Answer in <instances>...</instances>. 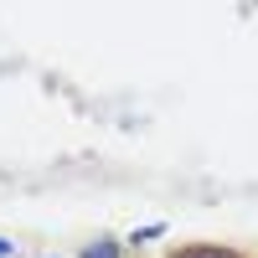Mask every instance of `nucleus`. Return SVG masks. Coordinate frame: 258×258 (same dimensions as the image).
I'll return each mask as SVG.
<instances>
[{"label": "nucleus", "instance_id": "obj_3", "mask_svg": "<svg viewBox=\"0 0 258 258\" xmlns=\"http://www.w3.org/2000/svg\"><path fill=\"white\" fill-rule=\"evenodd\" d=\"M165 232H170L165 222H150V227H135V232H129V243H135V248H145L150 238H165Z\"/></svg>", "mask_w": 258, "mask_h": 258}, {"label": "nucleus", "instance_id": "obj_2", "mask_svg": "<svg viewBox=\"0 0 258 258\" xmlns=\"http://www.w3.org/2000/svg\"><path fill=\"white\" fill-rule=\"evenodd\" d=\"M78 258H145L129 238H119V232H98V238H88L78 248Z\"/></svg>", "mask_w": 258, "mask_h": 258}, {"label": "nucleus", "instance_id": "obj_4", "mask_svg": "<svg viewBox=\"0 0 258 258\" xmlns=\"http://www.w3.org/2000/svg\"><path fill=\"white\" fill-rule=\"evenodd\" d=\"M0 258H16V243L11 238H0Z\"/></svg>", "mask_w": 258, "mask_h": 258}, {"label": "nucleus", "instance_id": "obj_1", "mask_svg": "<svg viewBox=\"0 0 258 258\" xmlns=\"http://www.w3.org/2000/svg\"><path fill=\"white\" fill-rule=\"evenodd\" d=\"M160 258H258L238 243H217V238H186V243H165Z\"/></svg>", "mask_w": 258, "mask_h": 258}]
</instances>
